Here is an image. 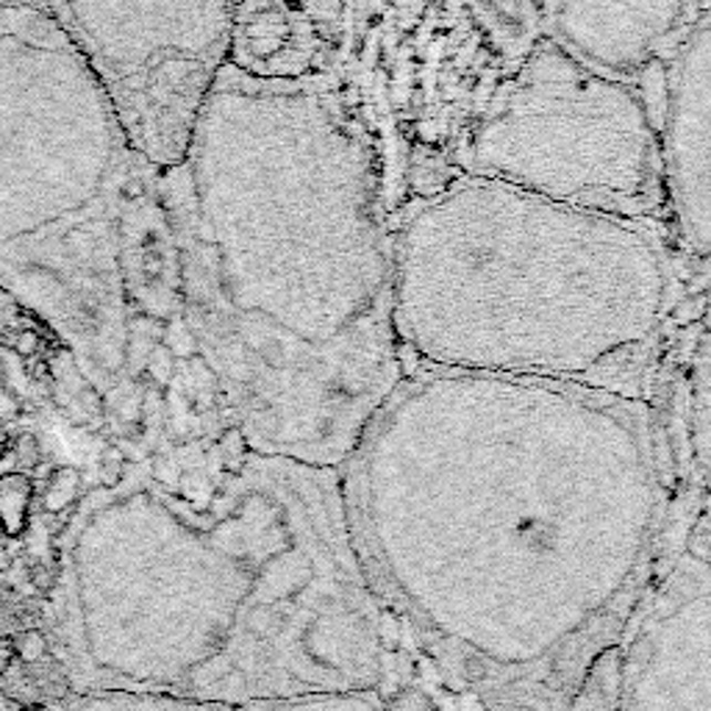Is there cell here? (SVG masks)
Returning <instances> with one entry per match:
<instances>
[{
    "instance_id": "cell-1",
    "label": "cell",
    "mask_w": 711,
    "mask_h": 711,
    "mask_svg": "<svg viewBox=\"0 0 711 711\" xmlns=\"http://www.w3.org/2000/svg\"><path fill=\"white\" fill-rule=\"evenodd\" d=\"M339 484L381 609L492 711H570L659 565L667 475L642 398L418 370Z\"/></svg>"
},
{
    "instance_id": "cell-2",
    "label": "cell",
    "mask_w": 711,
    "mask_h": 711,
    "mask_svg": "<svg viewBox=\"0 0 711 711\" xmlns=\"http://www.w3.org/2000/svg\"><path fill=\"white\" fill-rule=\"evenodd\" d=\"M156 195L187 326L245 447L339 470L403 373L392 217L326 73L223 68Z\"/></svg>"
},
{
    "instance_id": "cell-3",
    "label": "cell",
    "mask_w": 711,
    "mask_h": 711,
    "mask_svg": "<svg viewBox=\"0 0 711 711\" xmlns=\"http://www.w3.org/2000/svg\"><path fill=\"white\" fill-rule=\"evenodd\" d=\"M90 528L92 672L128 692L239 705L384 678L339 470L245 453L106 481Z\"/></svg>"
},
{
    "instance_id": "cell-4",
    "label": "cell",
    "mask_w": 711,
    "mask_h": 711,
    "mask_svg": "<svg viewBox=\"0 0 711 711\" xmlns=\"http://www.w3.org/2000/svg\"><path fill=\"white\" fill-rule=\"evenodd\" d=\"M678 303L661 223L478 175H456L392 220V326L403 364L420 370L642 398Z\"/></svg>"
},
{
    "instance_id": "cell-5",
    "label": "cell",
    "mask_w": 711,
    "mask_h": 711,
    "mask_svg": "<svg viewBox=\"0 0 711 711\" xmlns=\"http://www.w3.org/2000/svg\"><path fill=\"white\" fill-rule=\"evenodd\" d=\"M151 169L56 18L0 7V292L101 390L128 362L125 234Z\"/></svg>"
},
{
    "instance_id": "cell-6",
    "label": "cell",
    "mask_w": 711,
    "mask_h": 711,
    "mask_svg": "<svg viewBox=\"0 0 711 711\" xmlns=\"http://www.w3.org/2000/svg\"><path fill=\"white\" fill-rule=\"evenodd\" d=\"M326 70L373 145L390 217L453 182L464 142L495 92L543 37L537 0H356ZM458 175V173H456Z\"/></svg>"
},
{
    "instance_id": "cell-7",
    "label": "cell",
    "mask_w": 711,
    "mask_h": 711,
    "mask_svg": "<svg viewBox=\"0 0 711 711\" xmlns=\"http://www.w3.org/2000/svg\"><path fill=\"white\" fill-rule=\"evenodd\" d=\"M458 175L626 220L667 217L642 92L539 37L464 142Z\"/></svg>"
},
{
    "instance_id": "cell-8",
    "label": "cell",
    "mask_w": 711,
    "mask_h": 711,
    "mask_svg": "<svg viewBox=\"0 0 711 711\" xmlns=\"http://www.w3.org/2000/svg\"><path fill=\"white\" fill-rule=\"evenodd\" d=\"M237 0H48L151 167L184 158L195 117L226 68Z\"/></svg>"
},
{
    "instance_id": "cell-9",
    "label": "cell",
    "mask_w": 711,
    "mask_h": 711,
    "mask_svg": "<svg viewBox=\"0 0 711 711\" xmlns=\"http://www.w3.org/2000/svg\"><path fill=\"white\" fill-rule=\"evenodd\" d=\"M711 576L692 548L650 584L615 653V678L600 689L606 711H709Z\"/></svg>"
},
{
    "instance_id": "cell-10",
    "label": "cell",
    "mask_w": 711,
    "mask_h": 711,
    "mask_svg": "<svg viewBox=\"0 0 711 711\" xmlns=\"http://www.w3.org/2000/svg\"><path fill=\"white\" fill-rule=\"evenodd\" d=\"M642 90L659 140L667 217L692 259L705 261L711 237V40L709 14L648 75Z\"/></svg>"
},
{
    "instance_id": "cell-11",
    "label": "cell",
    "mask_w": 711,
    "mask_h": 711,
    "mask_svg": "<svg viewBox=\"0 0 711 711\" xmlns=\"http://www.w3.org/2000/svg\"><path fill=\"white\" fill-rule=\"evenodd\" d=\"M543 37L606 79L639 86L709 14L694 0H537Z\"/></svg>"
},
{
    "instance_id": "cell-12",
    "label": "cell",
    "mask_w": 711,
    "mask_h": 711,
    "mask_svg": "<svg viewBox=\"0 0 711 711\" xmlns=\"http://www.w3.org/2000/svg\"><path fill=\"white\" fill-rule=\"evenodd\" d=\"M331 48L295 0H237L226 64L259 81H300L326 73Z\"/></svg>"
},
{
    "instance_id": "cell-13",
    "label": "cell",
    "mask_w": 711,
    "mask_h": 711,
    "mask_svg": "<svg viewBox=\"0 0 711 711\" xmlns=\"http://www.w3.org/2000/svg\"><path fill=\"white\" fill-rule=\"evenodd\" d=\"M234 711H387L379 687L375 689H331V692H306L289 698L256 700Z\"/></svg>"
},
{
    "instance_id": "cell-14",
    "label": "cell",
    "mask_w": 711,
    "mask_h": 711,
    "mask_svg": "<svg viewBox=\"0 0 711 711\" xmlns=\"http://www.w3.org/2000/svg\"><path fill=\"white\" fill-rule=\"evenodd\" d=\"M31 322L40 320L7 292H0V406H9V368L14 356H20V344Z\"/></svg>"
},
{
    "instance_id": "cell-15",
    "label": "cell",
    "mask_w": 711,
    "mask_h": 711,
    "mask_svg": "<svg viewBox=\"0 0 711 711\" xmlns=\"http://www.w3.org/2000/svg\"><path fill=\"white\" fill-rule=\"evenodd\" d=\"M97 711H234L228 705L200 703V700L169 698V694H147V692H128L120 698L109 700Z\"/></svg>"
},
{
    "instance_id": "cell-16",
    "label": "cell",
    "mask_w": 711,
    "mask_h": 711,
    "mask_svg": "<svg viewBox=\"0 0 711 711\" xmlns=\"http://www.w3.org/2000/svg\"><path fill=\"white\" fill-rule=\"evenodd\" d=\"M31 484L23 475L0 478V525L7 537H20L25 525V506H29Z\"/></svg>"
},
{
    "instance_id": "cell-17",
    "label": "cell",
    "mask_w": 711,
    "mask_h": 711,
    "mask_svg": "<svg viewBox=\"0 0 711 711\" xmlns=\"http://www.w3.org/2000/svg\"><path fill=\"white\" fill-rule=\"evenodd\" d=\"M295 3H300V7L311 14V20H315V23L326 31V37L331 40V45H333V42H337V34H339V25H342L344 0H295Z\"/></svg>"
},
{
    "instance_id": "cell-18",
    "label": "cell",
    "mask_w": 711,
    "mask_h": 711,
    "mask_svg": "<svg viewBox=\"0 0 711 711\" xmlns=\"http://www.w3.org/2000/svg\"><path fill=\"white\" fill-rule=\"evenodd\" d=\"M12 648H14V659L31 664V661H40L42 656L48 653V639L42 637L40 631H23L18 639H14Z\"/></svg>"
},
{
    "instance_id": "cell-19",
    "label": "cell",
    "mask_w": 711,
    "mask_h": 711,
    "mask_svg": "<svg viewBox=\"0 0 711 711\" xmlns=\"http://www.w3.org/2000/svg\"><path fill=\"white\" fill-rule=\"evenodd\" d=\"M31 576H34V584L42 589V592H48V589H51L53 584H56V578H53V573L42 570V567H34V573H31Z\"/></svg>"
},
{
    "instance_id": "cell-20",
    "label": "cell",
    "mask_w": 711,
    "mask_h": 711,
    "mask_svg": "<svg viewBox=\"0 0 711 711\" xmlns=\"http://www.w3.org/2000/svg\"><path fill=\"white\" fill-rule=\"evenodd\" d=\"M12 661H14L12 642H0V676H3V672H7L9 667H12Z\"/></svg>"
},
{
    "instance_id": "cell-21",
    "label": "cell",
    "mask_w": 711,
    "mask_h": 711,
    "mask_svg": "<svg viewBox=\"0 0 711 711\" xmlns=\"http://www.w3.org/2000/svg\"><path fill=\"white\" fill-rule=\"evenodd\" d=\"M0 7H31V9H48V0H0Z\"/></svg>"
},
{
    "instance_id": "cell-22",
    "label": "cell",
    "mask_w": 711,
    "mask_h": 711,
    "mask_svg": "<svg viewBox=\"0 0 711 711\" xmlns=\"http://www.w3.org/2000/svg\"><path fill=\"white\" fill-rule=\"evenodd\" d=\"M20 709H23V705L14 703V700L0 689V711H20Z\"/></svg>"
},
{
    "instance_id": "cell-23",
    "label": "cell",
    "mask_w": 711,
    "mask_h": 711,
    "mask_svg": "<svg viewBox=\"0 0 711 711\" xmlns=\"http://www.w3.org/2000/svg\"><path fill=\"white\" fill-rule=\"evenodd\" d=\"M12 554H9L7 548H0V573H7L9 567H12Z\"/></svg>"
},
{
    "instance_id": "cell-24",
    "label": "cell",
    "mask_w": 711,
    "mask_h": 711,
    "mask_svg": "<svg viewBox=\"0 0 711 711\" xmlns=\"http://www.w3.org/2000/svg\"><path fill=\"white\" fill-rule=\"evenodd\" d=\"M694 3H700L703 9H709V0H694Z\"/></svg>"
},
{
    "instance_id": "cell-25",
    "label": "cell",
    "mask_w": 711,
    "mask_h": 711,
    "mask_svg": "<svg viewBox=\"0 0 711 711\" xmlns=\"http://www.w3.org/2000/svg\"><path fill=\"white\" fill-rule=\"evenodd\" d=\"M23 711H45V709H40V705H31V709H23Z\"/></svg>"
}]
</instances>
